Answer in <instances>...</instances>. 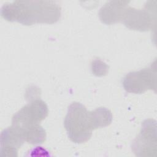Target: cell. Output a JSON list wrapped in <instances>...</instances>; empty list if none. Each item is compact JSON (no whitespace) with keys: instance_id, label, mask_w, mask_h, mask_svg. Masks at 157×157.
<instances>
[{"instance_id":"cell-10","label":"cell","mask_w":157,"mask_h":157,"mask_svg":"<svg viewBox=\"0 0 157 157\" xmlns=\"http://www.w3.org/2000/svg\"><path fill=\"white\" fill-rule=\"evenodd\" d=\"M23 131L25 133L26 142L29 144H40L45 140L46 132L40 124L34 125L25 130L23 129Z\"/></svg>"},{"instance_id":"cell-5","label":"cell","mask_w":157,"mask_h":157,"mask_svg":"<svg viewBox=\"0 0 157 157\" xmlns=\"http://www.w3.org/2000/svg\"><path fill=\"white\" fill-rule=\"evenodd\" d=\"M156 126L153 120H146L142 123L139 134L132 141L131 149L137 156H152L156 152Z\"/></svg>"},{"instance_id":"cell-9","label":"cell","mask_w":157,"mask_h":157,"mask_svg":"<svg viewBox=\"0 0 157 157\" xmlns=\"http://www.w3.org/2000/svg\"><path fill=\"white\" fill-rule=\"evenodd\" d=\"M90 117L93 129L107 126L112 120L111 111L105 107H99L91 111Z\"/></svg>"},{"instance_id":"cell-6","label":"cell","mask_w":157,"mask_h":157,"mask_svg":"<svg viewBox=\"0 0 157 157\" xmlns=\"http://www.w3.org/2000/svg\"><path fill=\"white\" fill-rule=\"evenodd\" d=\"M153 20L152 6L149 4L140 10L128 7L121 21L131 29L146 31L152 28Z\"/></svg>"},{"instance_id":"cell-1","label":"cell","mask_w":157,"mask_h":157,"mask_svg":"<svg viewBox=\"0 0 157 157\" xmlns=\"http://www.w3.org/2000/svg\"><path fill=\"white\" fill-rule=\"evenodd\" d=\"M1 14L7 21L29 26L55 23L60 19L61 10L60 6L54 1H15L4 4Z\"/></svg>"},{"instance_id":"cell-2","label":"cell","mask_w":157,"mask_h":157,"mask_svg":"<svg viewBox=\"0 0 157 157\" xmlns=\"http://www.w3.org/2000/svg\"><path fill=\"white\" fill-rule=\"evenodd\" d=\"M64 126L70 140L77 144L87 142L94 130L90 112L78 102H74L68 107Z\"/></svg>"},{"instance_id":"cell-3","label":"cell","mask_w":157,"mask_h":157,"mask_svg":"<svg viewBox=\"0 0 157 157\" xmlns=\"http://www.w3.org/2000/svg\"><path fill=\"white\" fill-rule=\"evenodd\" d=\"M48 113V107L45 102L40 98H36L13 115L12 125L25 130L40 124L47 117Z\"/></svg>"},{"instance_id":"cell-4","label":"cell","mask_w":157,"mask_h":157,"mask_svg":"<svg viewBox=\"0 0 157 157\" xmlns=\"http://www.w3.org/2000/svg\"><path fill=\"white\" fill-rule=\"evenodd\" d=\"M156 71L155 65L139 71L130 72L122 80L124 89L128 93L142 94L148 90L156 91Z\"/></svg>"},{"instance_id":"cell-8","label":"cell","mask_w":157,"mask_h":157,"mask_svg":"<svg viewBox=\"0 0 157 157\" xmlns=\"http://www.w3.org/2000/svg\"><path fill=\"white\" fill-rule=\"evenodd\" d=\"M129 1H109L100 9L99 18L102 22L111 25L122 21Z\"/></svg>"},{"instance_id":"cell-7","label":"cell","mask_w":157,"mask_h":157,"mask_svg":"<svg viewBox=\"0 0 157 157\" xmlns=\"http://www.w3.org/2000/svg\"><path fill=\"white\" fill-rule=\"evenodd\" d=\"M1 155L6 156H17L20 147L26 142L24 131L12 125L1 133Z\"/></svg>"}]
</instances>
